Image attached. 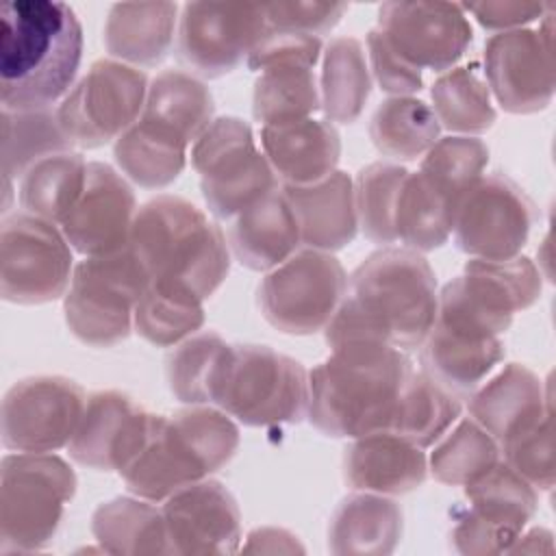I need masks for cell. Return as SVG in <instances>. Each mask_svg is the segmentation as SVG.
<instances>
[{"instance_id": "cell-1", "label": "cell", "mask_w": 556, "mask_h": 556, "mask_svg": "<svg viewBox=\"0 0 556 556\" xmlns=\"http://www.w3.org/2000/svg\"><path fill=\"white\" fill-rule=\"evenodd\" d=\"M437 278L410 248L387 245L369 254L350 276L345 295L324 328L330 348L384 343L402 352L421 348L437 317Z\"/></svg>"}, {"instance_id": "cell-2", "label": "cell", "mask_w": 556, "mask_h": 556, "mask_svg": "<svg viewBox=\"0 0 556 556\" xmlns=\"http://www.w3.org/2000/svg\"><path fill=\"white\" fill-rule=\"evenodd\" d=\"M83 26L54 0H13L0 11V102L4 111L50 109L74 87Z\"/></svg>"}, {"instance_id": "cell-3", "label": "cell", "mask_w": 556, "mask_h": 556, "mask_svg": "<svg viewBox=\"0 0 556 556\" xmlns=\"http://www.w3.org/2000/svg\"><path fill=\"white\" fill-rule=\"evenodd\" d=\"M410 371L408 356L384 343L330 348L328 358L308 374L306 417L332 439L387 430Z\"/></svg>"}, {"instance_id": "cell-4", "label": "cell", "mask_w": 556, "mask_h": 556, "mask_svg": "<svg viewBox=\"0 0 556 556\" xmlns=\"http://www.w3.org/2000/svg\"><path fill=\"white\" fill-rule=\"evenodd\" d=\"M239 447V428L217 406L191 404L174 415H152L150 434L122 471L130 493L165 502L172 493L222 469Z\"/></svg>"}, {"instance_id": "cell-5", "label": "cell", "mask_w": 556, "mask_h": 556, "mask_svg": "<svg viewBox=\"0 0 556 556\" xmlns=\"http://www.w3.org/2000/svg\"><path fill=\"white\" fill-rule=\"evenodd\" d=\"M130 248L150 280L182 285L202 300L217 291L230 267L222 230L178 195H156L137 211Z\"/></svg>"}, {"instance_id": "cell-6", "label": "cell", "mask_w": 556, "mask_h": 556, "mask_svg": "<svg viewBox=\"0 0 556 556\" xmlns=\"http://www.w3.org/2000/svg\"><path fill=\"white\" fill-rule=\"evenodd\" d=\"M74 493L76 473L56 454H7L0 463V552H35L50 543Z\"/></svg>"}, {"instance_id": "cell-7", "label": "cell", "mask_w": 556, "mask_h": 556, "mask_svg": "<svg viewBox=\"0 0 556 556\" xmlns=\"http://www.w3.org/2000/svg\"><path fill=\"white\" fill-rule=\"evenodd\" d=\"M211 404L245 426L298 424L308 408V374L267 345H230Z\"/></svg>"}, {"instance_id": "cell-8", "label": "cell", "mask_w": 556, "mask_h": 556, "mask_svg": "<svg viewBox=\"0 0 556 556\" xmlns=\"http://www.w3.org/2000/svg\"><path fill=\"white\" fill-rule=\"evenodd\" d=\"M150 282L130 245L124 250L85 256L74 267L63 295V315L70 332L85 345L111 348L135 330V306Z\"/></svg>"}, {"instance_id": "cell-9", "label": "cell", "mask_w": 556, "mask_h": 556, "mask_svg": "<svg viewBox=\"0 0 556 556\" xmlns=\"http://www.w3.org/2000/svg\"><path fill=\"white\" fill-rule=\"evenodd\" d=\"M539 295L541 274L530 258H471L463 274L441 289L434 321L482 337H500L515 313L532 306Z\"/></svg>"}, {"instance_id": "cell-10", "label": "cell", "mask_w": 556, "mask_h": 556, "mask_svg": "<svg viewBox=\"0 0 556 556\" xmlns=\"http://www.w3.org/2000/svg\"><path fill=\"white\" fill-rule=\"evenodd\" d=\"M191 165L208 211L237 217L280 187L269 161L256 148L252 128L239 117H217L191 146Z\"/></svg>"}, {"instance_id": "cell-11", "label": "cell", "mask_w": 556, "mask_h": 556, "mask_svg": "<svg viewBox=\"0 0 556 556\" xmlns=\"http://www.w3.org/2000/svg\"><path fill=\"white\" fill-rule=\"evenodd\" d=\"M348 289L337 256L304 248L269 269L258 285L263 317L285 334H313L334 317Z\"/></svg>"}, {"instance_id": "cell-12", "label": "cell", "mask_w": 556, "mask_h": 556, "mask_svg": "<svg viewBox=\"0 0 556 556\" xmlns=\"http://www.w3.org/2000/svg\"><path fill=\"white\" fill-rule=\"evenodd\" d=\"M61 228L26 211L0 228V293L11 304H48L65 295L74 263Z\"/></svg>"}, {"instance_id": "cell-13", "label": "cell", "mask_w": 556, "mask_h": 556, "mask_svg": "<svg viewBox=\"0 0 556 556\" xmlns=\"http://www.w3.org/2000/svg\"><path fill=\"white\" fill-rule=\"evenodd\" d=\"M148 78L139 67L115 59L91 63L56 109L59 122L78 148L117 141L143 113Z\"/></svg>"}, {"instance_id": "cell-14", "label": "cell", "mask_w": 556, "mask_h": 556, "mask_svg": "<svg viewBox=\"0 0 556 556\" xmlns=\"http://www.w3.org/2000/svg\"><path fill=\"white\" fill-rule=\"evenodd\" d=\"M536 211L526 191L504 174L482 176L460 200L454 219V239L460 252L504 261L519 256Z\"/></svg>"}, {"instance_id": "cell-15", "label": "cell", "mask_w": 556, "mask_h": 556, "mask_svg": "<svg viewBox=\"0 0 556 556\" xmlns=\"http://www.w3.org/2000/svg\"><path fill=\"white\" fill-rule=\"evenodd\" d=\"M87 406L85 389L65 376H30L2 400V443L11 452H56L70 445Z\"/></svg>"}, {"instance_id": "cell-16", "label": "cell", "mask_w": 556, "mask_h": 556, "mask_svg": "<svg viewBox=\"0 0 556 556\" xmlns=\"http://www.w3.org/2000/svg\"><path fill=\"white\" fill-rule=\"evenodd\" d=\"M467 513L452 530L458 552L502 554L513 547L536 510V489L506 463H495L465 484Z\"/></svg>"}, {"instance_id": "cell-17", "label": "cell", "mask_w": 556, "mask_h": 556, "mask_svg": "<svg viewBox=\"0 0 556 556\" xmlns=\"http://www.w3.org/2000/svg\"><path fill=\"white\" fill-rule=\"evenodd\" d=\"M263 4L187 2L178 22V56L204 78L232 72L267 33Z\"/></svg>"}, {"instance_id": "cell-18", "label": "cell", "mask_w": 556, "mask_h": 556, "mask_svg": "<svg viewBox=\"0 0 556 556\" xmlns=\"http://www.w3.org/2000/svg\"><path fill=\"white\" fill-rule=\"evenodd\" d=\"M376 28L413 67L445 72L471 43V24L454 2H384Z\"/></svg>"}, {"instance_id": "cell-19", "label": "cell", "mask_w": 556, "mask_h": 556, "mask_svg": "<svg viewBox=\"0 0 556 556\" xmlns=\"http://www.w3.org/2000/svg\"><path fill=\"white\" fill-rule=\"evenodd\" d=\"M545 15V28L504 30L484 46L486 87L508 113H536L554 96L552 26Z\"/></svg>"}, {"instance_id": "cell-20", "label": "cell", "mask_w": 556, "mask_h": 556, "mask_svg": "<svg viewBox=\"0 0 556 556\" xmlns=\"http://www.w3.org/2000/svg\"><path fill=\"white\" fill-rule=\"evenodd\" d=\"M137 211L135 191L128 180L111 165L93 161L87 165L80 198L59 228L78 254H111L130 245Z\"/></svg>"}, {"instance_id": "cell-21", "label": "cell", "mask_w": 556, "mask_h": 556, "mask_svg": "<svg viewBox=\"0 0 556 556\" xmlns=\"http://www.w3.org/2000/svg\"><path fill=\"white\" fill-rule=\"evenodd\" d=\"M152 413L122 391H98L87 397L80 424L67 445L70 456L96 471H124L146 445Z\"/></svg>"}, {"instance_id": "cell-22", "label": "cell", "mask_w": 556, "mask_h": 556, "mask_svg": "<svg viewBox=\"0 0 556 556\" xmlns=\"http://www.w3.org/2000/svg\"><path fill=\"white\" fill-rule=\"evenodd\" d=\"M169 554H235L241 543V513L217 480H200L163 504Z\"/></svg>"}, {"instance_id": "cell-23", "label": "cell", "mask_w": 556, "mask_h": 556, "mask_svg": "<svg viewBox=\"0 0 556 556\" xmlns=\"http://www.w3.org/2000/svg\"><path fill=\"white\" fill-rule=\"evenodd\" d=\"M424 447L393 430H376L352 439L343 456L345 482L356 491L402 495L428 476Z\"/></svg>"}, {"instance_id": "cell-24", "label": "cell", "mask_w": 556, "mask_h": 556, "mask_svg": "<svg viewBox=\"0 0 556 556\" xmlns=\"http://www.w3.org/2000/svg\"><path fill=\"white\" fill-rule=\"evenodd\" d=\"M287 195L306 248L334 252L354 241L358 232V213L354 182L345 172L311 185H280Z\"/></svg>"}, {"instance_id": "cell-25", "label": "cell", "mask_w": 556, "mask_h": 556, "mask_svg": "<svg viewBox=\"0 0 556 556\" xmlns=\"http://www.w3.org/2000/svg\"><path fill=\"white\" fill-rule=\"evenodd\" d=\"M261 148L280 185H311L337 169L341 137L328 119H298L261 128Z\"/></svg>"}, {"instance_id": "cell-26", "label": "cell", "mask_w": 556, "mask_h": 556, "mask_svg": "<svg viewBox=\"0 0 556 556\" xmlns=\"http://www.w3.org/2000/svg\"><path fill=\"white\" fill-rule=\"evenodd\" d=\"M235 258L254 271H269L298 252L302 237L282 187L241 211L228 235Z\"/></svg>"}, {"instance_id": "cell-27", "label": "cell", "mask_w": 556, "mask_h": 556, "mask_svg": "<svg viewBox=\"0 0 556 556\" xmlns=\"http://www.w3.org/2000/svg\"><path fill=\"white\" fill-rule=\"evenodd\" d=\"M545 400L541 378L526 365L510 363L471 395L469 413L497 443H504L552 413Z\"/></svg>"}, {"instance_id": "cell-28", "label": "cell", "mask_w": 556, "mask_h": 556, "mask_svg": "<svg viewBox=\"0 0 556 556\" xmlns=\"http://www.w3.org/2000/svg\"><path fill=\"white\" fill-rule=\"evenodd\" d=\"M502 358L500 337H482L439 321L421 343L424 371L454 395L476 391Z\"/></svg>"}, {"instance_id": "cell-29", "label": "cell", "mask_w": 556, "mask_h": 556, "mask_svg": "<svg viewBox=\"0 0 556 556\" xmlns=\"http://www.w3.org/2000/svg\"><path fill=\"white\" fill-rule=\"evenodd\" d=\"M176 13V2L113 4L104 22V46L109 54L132 67L159 65L172 50Z\"/></svg>"}, {"instance_id": "cell-30", "label": "cell", "mask_w": 556, "mask_h": 556, "mask_svg": "<svg viewBox=\"0 0 556 556\" xmlns=\"http://www.w3.org/2000/svg\"><path fill=\"white\" fill-rule=\"evenodd\" d=\"M404 515L389 495L358 491L341 500L328 526L332 554H391L402 536Z\"/></svg>"}, {"instance_id": "cell-31", "label": "cell", "mask_w": 556, "mask_h": 556, "mask_svg": "<svg viewBox=\"0 0 556 556\" xmlns=\"http://www.w3.org/2000/svg\"><path fill=\"white\" fill-rule=\"evenodd\" d=\"M213 113V96L198 76L182 70H165L148 85L141 117L191 146L211 126Z\"/></svg>"}, {"instance_id": "cell-32", "label": "cell", "mask_w": 556, "mask_h": 556, "mask_svg": "<svg viewBox=\"0 0 556 556\" xmlns=\"http://www.w3.org/2000/svg\"><path fill=\"white\" fill-rule=\"evenodd\" d=\"M187 148L178 135L139 117L115 143L113 156L119 169L139 187L163 189L187 165Z\"/></svg>"}, {"instance_id": "cell-33", "label": "cell", "mask_w": 556, "mask_h": 556, "mask_svg": "<svg viewBox=\"0 0 556 556\" xmlns=\"http://www.w3.org/2000/svg\"><path fill=\"white\" fill-rule=\"evenodd\" d=\"M91 532L109 554H169L163 508L143 497H115L100 504Z\"/></svg>"}, {"instance_id": "cell-34", "label": "cell", "mask_w": 556, "mask_h": 556, "mask_svg": "<svg viewBox=\"0 0 556 556\" xmlns=\"http://www.w3.org/2000/svg\"><path fill=\"white\" fill-rule=\"evenodd\" d=\"M458 202L432 185L421 172H408L395 206V237L415 252L441 248L456 219Z\"/></svg>"}, {"instance_id": "cell-35", "label": "cell", "mask_w": 556, "mask_h": 556, "mask_svg": "<svg viewBox=\"0 0 556 556\" xmlns=\"http://www.w3.org/2000/svg\"><path fill=\"white\" fill-rule=\"evenodd\" d=\"M371 93V72L365 48L354 37H334L324 50L319 80L321 111L328 122L352 124Z\"/></svg>"}, {"instance_id": "cell-36", "label": "cell", "mask_w": 556, "mask_h": 556, "mask_svg": "<svg viewBox=\"0 0 556 556\" xmlns=\"http://www.w3.org/2000/svg\"><path fill=\"white\" fill-rule=\"evenodd\" d=\"M2 178L17 180L35 163L74 152V143L65 135L56 109L4 111L2 109Z\"/></svg>"}, {"instance_id": "cell-37", "label": "cell", "mask_w": 556, "mask_h": 556, "mask_svg": "<svg viewBox=\"0 0 556 556\" xmlns=\"http://www.w3.org/2000/svg\"><path fill=\"white\" fill-rule=\"evenodd\" d=\"M202 302L182 285L150 280L135 306V330L156 348L178 345L202 328Z\"/></svg>"}, {"instance_id": "cell-38", "label": "cell", "mask_w": 556, "mask_h": 556, "mask_svg": "<svg viewBox=\"0 0 556 556\" xmlns=\"http://www.w3.org/2000/svg\"><path fill=\"white\" fill-rule=\"evenodd\" d=\"M441 126L432 109L413 96H391L371 115L369 137L376 150L397 161L424 156L439 139Z\"/></svg>"}, {"instance_id": "cell-39", "label": "cell", "mask_w": 556, "mask_h": 556, "mask_svg": "<svg viewBox=\"0 0 556 556\" xmlns=\"http://www.w3.org/2000/svg\"><path fill=\"white\" fill-rule=\"evenodd\" d=\"M460 413L458 397L426 371H410L387 430L419 447L439 441Z\"/></svg>"}, {"instance_id": "cell-40", "label": "cell", "mask_w": 556, "mask_h": 556, "mask_svg": "<svg viewBox=\"0 0 556 556\" xmlns=\"http://www.w3.org/2000/svg\"><path fill=\"white\" fill-rule=\"evenodd\" d=\"M87 165L78 152H63L35 163L20 178L22 208L61 226L85 189Z\"/></svg>"}, {"instance_id": "cell-41", "label": "cell", "mask_w": 556, "mask_h": 556, "mask_svg": "<svg viewBox=\"0 0 556 556\" xmlns=\"http://www.w3.org/2000/svg\"><path fill=\"white\" fill-rule=\"evenodd\" d=\"M230 352L217 332H195L174 345L165 361V380L176 400L211 404L222 367Z\"/></svg>"}, {"instance_id": "cell-42", "label": "cell", "mask_w": 556, "mask_h": 556, "mask_svg": "<svg viewBox=\"0 0 556 556\" xmlns=\"http://www.w3.org/2000/svg\"><path fill=\"white\" fill-rule=\"evenodd\" d=\"M432 113L439 126L458 135H478L493 126L495 109L486 83L471 67H454L430 89Z\"/></svg>"}, {"instance_id": "cell-43", "label": "cell", "mask_w": 556, "mask_h": 556, "mask_svg": "<svg viewBox=\"0 0 556 556\" xmlns=\"http://www.w3.org/2000/svg\"><path fill=\"white\" fill-rule=\"evenodd\" d=\"M321 109L319 85L311 67H274L254 83L252 113L263 126L313 117Z\"/></svg>"}, {"instance_id": "cell-44", "label": "cell", "mask_w": 556, "mask_h": 556, "mask_svg": "<svg viewBox=\"0 0 556 556\" xmlns=\"http://www.w3.org/2000/svg\"><path fill=\"white\" fill-rule=\"evenodd\" d=\"M406 174L408 169L397 163L376 161L363 167L354 180L358 228L378 245L387 248L397 241L395 206Z\"/></svg>"}, {"instance_id": "cell-45", "label": "cell", "mask_w": 556, "mask_h": 556, "mask_svg": "<svg viewBox=\"0 0 556 556\" xmlns=\"http://www.w3.org/2000/svg\"><path fill=\"white\" fill-rule=\"evenodd\" d=\"M500 460V443L473 419H463L432 452L428 469L434 480L465 486Z\"/></svg>"}, {"instance_id": "cell-46", "label": "cell", "mask_w": 556, "mask_h": 556, "mask_svg": "<svg viewBox=\"0 0 556 556\" xmlns=\"http://www.w3.org/2000/svg\"><path fill=\"white\" fill-rule=\"evenodd\" d=\"M489 148L478 137H439L424 154L419 172L443 193L460 204L463 195L484 176Z\"/></svg>"}, {"instance_id": "cell-47", "label": "cell", "mask_w": 556, "mask_h": 556, "mask_svg": "<svg viewBox=\"0 0 556 556\" xmlns=\"http://www.w3.org/2000/svg\"><path fill=\"white\" fill-rule=\"evenodd\" d=\"M506 465L515 469L534 489L554 486V426L552 413L541 417L530 428L500 443Z\"/></svg>"}, {"instance_id": "cell-48", "label": "cell", "mask_w": 556, "mask_h": 556, "mask_svg": "<svg viewBox=\"0 0 556 556\" xmlns=\"http://www.w3.org/2000/svg\"><path fill=\"white\" fill-rule=\"evenodd\" d=\"M324 48L321 39L306 33L267 28L261 41L252 48L245 63L254 72H265L274 67H315Z\"/></svg>"}, {"instance_id": "cell-49", "label": "cell", "mask_w": 556, "mask_h": 556, "mask_svg": "<svg viewBox=\"0 0 556 556\" xmlns=\"http://www.w3.org/2000/svg\"><path fill=\"white\" fill-rule=\"evenodd\" d=\"M263 9H265L267 24L271 28L319 37L321 33L332 30L341 22L343 13L348 11V4L291 0V2H267L263 4Z\"/></svg>"}, {"instance_id": "cell-50", "label": "cell", "mask_w": 556, "mask_h": 556, "mask_svg": "<svg viewBox=\"0 0 556 556\" xmlns=\"http://www.w3.org/2000/svg\"><path fill=\"white\" fill-rule=\"evenodd\" d=\"M367 56L371 65L369 72L382 91L391 96H410L421 89V72L406 63L378 28L367 33Z\"/></svg>"}, {"instance_id": "cell-51", "label": "cell", "mask_w": 556, "mask_h": 556, "mask_svg": "<svg viewBox=\"0 0 556 556\" xmlns=\"http://www.w3.org/2000/svg\"><path fill=\"white\" fill-rule=\"evenodd\" d=\"M463 11H469L480 26L489 30H517L523 24H530L545 15L552 9V2H521V0H497V2H478L460 4Z\"/></svg>"}, {"instance_id": "cell-52", "label": "cell", "mask_w": 556, "mask_h": 556, "mask_svg": "<svg viewBox=\"0 0 556 556\" xmlns=\"http://www.w3.org/2000/svg\"><path fill=\"white\" fill-rule=\"evenodd\" d=\"M243 552H261V554H291L304 552V547L295 541V536L282 528H256L250 532L248 543L241 547Z\"/></svg>"}]
</instances>
